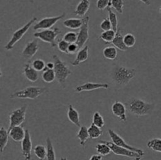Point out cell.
<instances>
[{
  "mask_svg": "<svg viewBox=\"0 0 161 160\" xmlns=\"http://www.w3.org/2000/svg\"><path fill=\"white\" fill-rule=\"evenodd\" d=\"M136 74V70L134 68L115 65L112 71V79L115 84L119 86H125L130 83Z\"/></svg>",
  "mask_w": 161,
  "mask_h": 160,
  "instance_id": "obj_1",
  "label": "cell"
},
{
  "mask_svg": "<svg viewBox=\"0 0 161 160\" xmlns=\"http://www.w3.org/2000/svg\"><path fill=\"white\" fill-rule=\"evenodd\" d=\"M127 110L135 116L150 115L155 108L153 103H148L142 99L131 98L126 104Z\"/></svg>",
  "mask_w": 161,
  "mask_h": 160,
  "instance_id": "obj_2",
  "label": "cell"
},
{
  "mask_svg": "<svg viewBox=\"0 0 161 160\" xmlns=\"http://www.w3.org/2000/svg\"><path fill=\"white\" fill-rule=\"evenodd\" d=\"M53 60L54 62V72L56 74V78L58 79L59 84L63 88H65L66 80L72 75V71L66 65L65 63L61 61V58L58 55H53Z\"/></svg>",
  "mask_w": 161,
  "mask_h": 160,
  "instance_id": "obj_3",
  "label": "cell"
},
{
  "mask_svg": "<svg viewBox=\"0 0 161 160\" xmlns=\"http://www.w3.org/2000/svg\"><path fill=\"white\" fill-rule=\"evenodd\" d=\"M47 88L40 87V86H28L22 90L17 91L10 95V98H20V99H34L37 98L46 92Z\"/></svg>",
  "mask_w": 161,
  "mask_h": 160,
  "instance_id": "obj_4",
  "label": "cell"
},
{
  "mask_svg": "<svg viewBox=\"0 0 161 160\" xmlns=\"http://www.w3.org/2000/svg\"><path fill=\"white\" fill-rule=\"evenodd\" d=\"M38 20L37 17H33L28 23L25 24L24 26H22L21 28H20L19 29H17V31H14L12 35V37L9 39V42L6 43V46H5V49L6 50H11L13 48H14V45H15L17 42H18L20 39L23 38V36L28 32V31L29 30V28H31V25L35 23V22Z\"/></svg>",
  "mask_w": 161,
  "mask_h": 160,
  "instance_id": "obj_5",
  "label": "cell"
},
{
  "mask_svg": "<svg viewBox=\"0 0 161 160\" xmlns=\"http://www.w3.org/2000/svg\"><path fill=\"white\" fill-rule=\"evenodd\" d=\"M61 33V31L58 28H50V29L42 30L41 31H37L34 33V37L41 39L43 42L50 43L52 47L58 45L56 42V39Z\"/></svg>",
  "mask_w": 161,
  "mask_h": 160,
  "instance_id": "obj_6",
  "label": "cell"
},
{
  "mask_svg": "<svg viewBox=\"0 0 161 160\" xmlns=\"http://www.w3.org/2000/svg\"><path fill=\"white\" fill-rule=\"evenodd\" d=\"M27 105H23L20 108L14 110L9 114V127L8 130L17 125H20L25 120Z\"/></svg>",
  "mask_w": 161,
  "mask_h": 160,
  "instance_id": "obj_7",
  "label": "cell"
},
{
  "mask_svg": "<svg viewBox=\"0 0 161 160\" xmlns=\"http://www.w3.org/2000/svg\"><path fill=\"white\" fill-rule=\"evenodd\" d=\"M108 134H109L110 138H111L112 141H113V142L114 143V144H117V145L119 146H121V147H125V148L127 149H129V150L130 151H133V152H137V153L140 154L142 157L146 155V153H145V152L142 150V149L138 148V147H134V146H131L130 145V144H127L126 141H124V140L123 139V138L121 137L118 133H116V132L113 131L112 129H109V130H108Z\"/></svg>",
  "mask_w": 161,
  "mask_h": 160,
  "instance_id": "obj_8",
  "label": "cell"
},
{
  "mask_svg": "<svg viewBox=\"0 0 161 160\" xmlns=\"http://www.w3.org/2000/svg\"><path fill=\"white\" fill-rule=\"evenodd\" d=\"M100 142H103L105 144H108V146L111 148L112 152L115 154V155H121V156H126L129 157V158H138V157H142L140 154L137 153V152H133V151H130L129 149L125 148V147H123L121 146L117 145V144H114V143L112 141H100Z\"/></svg>",
  "mask_w": 161,
  "mask_h": 160,
  "instance_id": "obj_9",
  "label": "cell"
},
{
  "mask_svg": "<svg viewBox=\"0 0 161 160\" xmlns=\"http://www.w3.org/2000/svg\"><path fill=\"white\" fill-rule=\"evenodd\" d=\"M65 17V13L63 14H61L57 17H44V18L41 19L40 20L37 22L36 24L33 26V29L34 30H46L50 29L52 27L54 26L55 24L61 20Z\"/></svg>",
  "mask_w": 161,
  "mask_h": 160,
  "instance_id": "obj_10",
  "label": "cell"
},
{
  "mask_svg": "<svg viewBox=\"0 0 161 160\" xmlns=\"http://www.w3.org/2000/svg\"><path fill=\"white\" fill-rule=\"evenodd\" d=\"M89 16L83 17V25L80 28L76 41L77 45L80 48H83L89 39Z\"/></svg>",
  "mask_w": 161,
  "mask_h": 160,
  "instance_id": "obj_11",
  "label": "cell"
},
{
  "mask_svg": "<svg viewBox=\"0 0 161 160\" xmlns=\"http://www.w3.org/2000/svg\"><path fill=\"white\" fill-rule=\"evenodd\" d=\"M31 149H32V142H31V135L29 130H25V136L21 141V154L25 158V160L31 159Z\"/></svg>",
  "mask_w": 161,
  "mask_h": 160,
  "instance_id": "obj_12",
  "label": "cell"
},
{
  "mask_svg": "<svg viewBox=\"0 0 161 160\" xmlns=\"http://www.w3.org/2000/svg\"><path fill=\"white\" fill-rule=\"evenodd\" d=\"M109 88V86L107 83H86L77 86L75 88V93H81L84 91H92L94 89H107Z\"/></svg>",
  "mask_w": 161,
  "mask_h": 160,
  "instance_id": "obj_13",
  "label": "cell"
},
{
  "mask_svg": "<svg viewBox=\"0 0 161 160\" xmlns=\"http://www.w3.org/2000/svg\"><path fill=\"white\" fill-rule=\"evenodd\" d=\"M126 111H127V107L121 101L116 100L112 105V112L113 113L115 116L119 118L122 122H126L127 121V115H126Z\"/></svg>",
  "mask_w": 161,
  "mask_h": 160,
  "instance_id": "obj_14",
  "label": "cell"
},
{
  "mask_svg": "<svg viewBox=\"0 0 161 160\" xmlns=\"http://www.w3.org/2000/svg\"><path fill=\"white\" fill-rule=\"evenodd\" d=\"M39 48V42H38L37 39H34V40L28 42L22 51V56L26 59H31L37 53Z\"/></svg>",
  "mask_w": 161,
  "mask_h": 160,
  "instance_id": "obj_15",
  "label": "cell"
},
{
  "mask_svg": "<svg viewBox=\"0 0 161 160\" xmlns=\"http://www.w3.org/2000/svg\"><path fill=\"white\" fill-rule=\"evenodd\" d=\"M8 132H9V137L16 142L22 141L25 136V130L20 125L13 127L8 130Z\"/></svg>",
  "mask_w": 161,
  "mask_h": 160,
  "instance_id": "obj_16",
  "label": "cell"
},
{
  "mask_svg": "<svg viewBox=\"0 0 161 160\" xmlns=\"http://www.w3.org/2000/svg\"><path fill=\"white\" fill-rule=\"evenodd\" d=\"M23 73L27 79L31 83H36L39 79V72L36 71L30 64H25Z\"/></svg>",
  "mask_w": 161,
  "mask_h": 160,
  "instance_id": "obj_17",
  "label": "cell"
},
{
  "mask_svg": "<svg viewBox=\"0 0 161 160\" xmlns=\"http://www.w3.org/2000/svg\"><path fill=\"white\" fill-rule=\"evenodd\" d=\"M90 5H91L90 0H80L77 3L76 7H75L74 13L78 17H84L85 14L89 10Z\"/></svg>",
  "mask_w": 161,
  "mask_h": 160,
  "instance_id": "obj_18",
  "label": "cell"
},
{
  "mask_svg": "<svg viewBox=\"0 0 161 160\" xmlns=\"http://www.w3.org/2000/svg\"><path fill=\"white\" fill-rule=\"evenodd\" d=\"M88 50H89V46L88 45H84L82 49H80L77 53V56L75 57V61L72 62V66H78L80 63L84 62L88 59Z\"/></svg>",
  "mask_w": 161,
  "mask_h": 160,
  "instance_id": "obj_19",
  "label": "cell"
},
{
  "mask_svg": "<svg viewBox=\"0 0 161 160\" xmlns=\"http://www.w3.org/2000/svg\"><path fill=\"white\" fill-rule=\"evenodd\" d=\"M68 119H69L71 122L75 124L76 126L80 127V114H79L78 111L72 104H69L68 107Z\"/></svg>",
  "mask_w": 161,
  "mask_h": 160,
  "instance_id": "obj_20",
  "label": "cell"
},
{
  "mask_svg": "<svg viewBox=\"0 0 161 160\" xmlns=\"http://www.w3.org/2000/svg\"><path fill=\"white\" fill-rule=\"evenodd\" d=\"M110 44L113 45L116 48L119 49V50H122V51H126L127 50V47L126 46L125 43H124V36L121 33L120 28H118L117 31H116V37Z\"/></svg>",
  "mask_w": 161,
  "mask_h": 160,
  "instance_id": "obj_21",
  "label": "cell"
},
{
  "mask_svg": "<svg viewBox=\"0 0 161 160\" xmlns=\"http://www.w3.org/2000/svg\"><path fill=\"white\" fill-rule=\"evenodd\" d=\"M76 136L78 137V139L80 140V145L84 147L85 144H86V142L90 138L87 127H86V125H81V126L80 127V130H79L78 133H77Z\"/></svg>",
  "mask_w": 161,
  "mask_h": 160,
  "instance_id": "obj_22",
  "label": "cell"
},
{
  "mask_svg": "<svg viewBox=\"0 0 161 160\" xmlns=\"http://www.w3.org/2000/svg\"><path fill=\"white\" fill-rule=\"evenodd\" d=\"M64 27L71 29H79L83 25V18H69L63 21Z\"/></svg>",
  "mask_w": 161,
  "mask_h": 160,
  "instance_id": "obj_23",
  "label": "cell"
},
{
  "mask_svg": "<svg viewBox=\"0 0 161 160\" xmlns=\"http://www.w3.org/2000/svg\"><path fill=\"white\" fill-rule=\"evenodd\" d=\"M9 132L3 126L0 129V152L3 153L4 152L5 147H6L9 139Z\"/></svg>",
  "mask_w": 161,
  "mask_h": 160,
  "instance_id": "obj_24",
  "label": "cell"
},
{
  "mask_svg": "<svg viewBox=\"0 0 161 160\" xmlns=\"http://www.w3.org/2000/svg\"><path fill=\"white\" fill-rule=\"evenodd\" d=\"M42 79L47 83H51L56 79V74L54 69H47L43 70L42 73Z\"/></svg>",
  "mask_w": 161,
  "mask_h": 160,
  "instance_id": "obj_25",
  "label": "cell"
},
{
  "mask_svg": "<svg viewBox=\"0 0 161 160\" xmlns=\"http://www.w3.org/2000/svg\"><path fill=\"white\" fill-rule=\"evenodd\" d=\"M117 50L115 46H106L103 50L104 57L108 60H115L117 57Z\"/></svg>",
  "mask_w": 161,
  "mask_h": 160,
  "instance_id": "obj_26",
  "label": "cell"
},
{
  "mask_svg": "<svg viewBox=\"0 0 161 160\" xmlns=\"http://www.w3.org/2000/svg\"><path fill=\"white\" fill-rule=\"evenodd\" d=\"M95 149L97 153L99 155H102V156H106V155H109L112 152L111 148H110V147L108 144H105L103 142H100V141H99L98 144H96Z\"/></svg>",
  "mask_w": 161,
  "mask_h": 160,
  "instance_id": "obj_27",
  "label": "cell"
},
{
  "mask_svg": "<svg viewBox=\"0 0 161 160\" xmlns=\"http://www.w3.org/2000/svg\"><path fill=\"white\" fill-rule=\"evenodd\" d=\"M116 31H115L113 29L108 30V31H105L100 35L99 36V39H102L104 42H105L106 43L110 44L113 41V39L116 37Z\"/></svg>",
  "mask_w": 161,
  "mask_h": 160,
  "instance_id": "obj_28",
  "label": "cell"
},
{
  "mask_svg": "<svg viewBox=\"0 0 161 160\" xmlns=\"http://www.w3.org/2000/svg\"><path fill=\"white\" fill-rule=\"evenodd\" d=\"M34 153L39 160H44L47 158V148L42 144H38L34 147Z\"/></svg>",
  "mask_w": 161,
  "mask_h": 160,
  "instance_id": "obj_29",
  "label": "cell"
},
{
  "mask_svg": "<svg viewBox=\"0 0 161 160\" xmlns=\"http://www.w3.org/2000/svg\"><path fill=\"white\" fill-rule=\"evenodd\" d=\"M88 132H89L91 139H97L99 136H102V133H103V130H102V128L97 126L94 123L91 124V126L88 128Z\"/></svg>",
  "mask_w": 161,
  "mask_h": 160,
  "instance_id": "obj_30",
  "label": "cell"
},
{
  "mask_svg": "<svg viewBox=\"0 0 161 160\" xmlns=\"http://www.w3.org/2000/svg\"><path fill=\"white\" fill-rule=\"evenodd\" d=\"M148 148L156 152H161V138H153L147 143Z\"/></svg>",
  "mask_w": 161,
  "mask_h": 160,
  "instance_id": "obj_31",
  "label": "cell"
},
{
  "mask_svg": "<svg viewBox=\"0 0 161 160\" xmlns=\"http://www.w3.org/2000/svg\"><path fill=\"white\" fill-rule=\"evenodd\" d=\"M47 160H56V153H55L54 148H53L52 141L50 137L47 138Z\"/></svg>",
  "mask_w": 161,
  "mask_h": 160,
  "instance_id": "obj_32",
  "label": "cell"
},
{
  "mask_svg": "<svg viewBox=\"0 0 161 160\" xmlns=\"http://www.w3.org/2000/svg\"><path fill=\"white\" fill-rule=\"evenodd\" d=\"M107 10L108 13V19H109L110 22L112 24V26H113V29L115 31H117L118 30V18L116 14L112 10L111 7H107Z\"/></svg>",
  "mask_w": 161,
  "mask_h": 160,
  "instance_id": "obj_33",
  "label": "cell"
},
{
  "mask_svg": "<svg viewBox=\"0 0 161 160\" xmlns=\"http://www.w3.org/2000/svg\"><path fill=\"white\" fill-rule=\"evenodd\" d=\"M92 123H94V125L100 127V128H102L105 125V120H104L102 115L98 111H95L94 113V115H93Z\"/></svg>",
  "mask_w": 161,
  "mask_h": 160,
  "instance_id": "obj_34",
  "label": "cell"
},
{
  "mask_svg": "<svg viewBox=\"0 0 161 160\" xmlns=\"http://www.w3.org/2000/svg\"><path fill=\"white\" fill-rule=\"evenodd\" d=\"M124 41L126 46H127V48H130V47H133L134 45H135L136 39H135L134 35L128 33V34H126L124 36Z\"/></svg>",
  "mask_w": 161,
  "mask_h": 160,
  "instance_id": "obj_35",
  "label": "cell"
},
{
  "mask_svg": "<svg viewBox=\"0 0 161 160\" xmlns=\"http://www.w3.org/2000/svg\"><path fill=\"white\" fill-rule=\"evenodd\" d=\"M77 38H78V34L74 31H68L64 34L63 39H64L69 43H74V42H76Z\"/></svg>",
  "mask_w": 161,
  "mask_h": 160,
  "instance_id": "obj_36",
  "label": "cell"
},
{
  "mask_svg": "<svg viewBox=\"0 0 161 160\" xmlns=\"http://www.w3.org/2000/svg\"><path fill=\"white\" fill-rule=\"evenodd\" d=\"M112 7L114 8L119 13H123L124 12V3L123 0H110Z\"/></svg>",
  "mask_w": 161,
  "mask_h": 160,
  "instance_id": "obj_37",
  "label": "cell"
},
{
  "mask_svg": "<svg viewBox=\"0 0 161 160\" xmlns=\"http://www.w3.org/2000/svg\"><path fill=\"white\" fill-rule=\"evenodd\" d=\"M46 63L42 59H36L35 61H33L31 66L36 69L38 72H41V71H43L46 67Z\"/></svg>",
  "mask_w": 161,
  "mask_h": 160,
  "instance_id": "obj_38",
  "label": "cell"
},
{
  "mask_svg": "<svg viewBox=\"0 0 161 160\" xmlns=\"http://www.w3.org/2000/svg\"><path fill=\"white\" fill-rule=\"evenodd\" d=\"M69 44L68 42H66L64 39H61L58 42V48L62 53H66V54H69Z\"/></svg>",
  "mask_w": 161,
  "mask_h": 160,
  "instance_id": "obj_39",
  "label": "cell"
},
{
  "mask_svg": "<svg viewBox=\"0 0 161 160\" xmlns=\"http://www.w3.org/2000/svg\"><path fill=\"white\" fill-rule=\"evenodd\" d=\"M100 28L103 31L113 29V26H112V24H111V22H110L109 19L108 18L104 19V20H102V23H101Z\"/></svg>",
  "mask_w": 161,
  "mask_h": 160,
  "instance_id": "obj_40",
  "label": "cell"
},
{
  "mask_svg": "<svg viewBox=\"0 0 161 160\" xmlns=\"http://www.w3.org/2000/svg\"><path fill=\"white\" fill-rule=\"evenodd\" d=\"M110 0H97V8L99 10H104L109 5Z\"/></svg>",
  "mask_w": 161,
  "mask_h": 160,
  "instance_id": "obj_41",
  "label": "cell"
},
{
  "mask_svg": "<svg viewBox=\"0 0 161 160\" xmlns=\"http://www.w3.org/2000/svg\"><path fill=\"white\" fill-rule=\"evenodd\" d=\"M79 49L80 48L79 47V45H77L76 42L70 43L69 46V53H70V54H74V53H75L77 51H78Z\"/></svg>",
  "mask_w": 161,
  "mask_h": 160,
  "instance_id": "obj_42",
  "label": "cell"
},
{
  "mask_svg": "<svg viewBox=\"0 0 161 160\" xmlns=\"http://www.w3.org/2000/svg\"><path fill=\"white\" fill-rule=\"evenodd\" d=\"M102 155H93L90 158L89 160H102Z\"/></svg>",
  "mask_w": 161,
  "mask_h": 160,
  "instance_id": "obj_43",
  "label": "cell"
},
{
  "mask_svg": "<svg viewBox=\"0 0 161 160\" xmlns=\"http://www.w3.org/2000/svg\"><path fill=\"white\" fill-rule=\"evenodd\" d=\"M54 62H48L46 64V67L47 69H54Z\"/></svg>",
  "mask_w": 161,
  "mask_h": 160,
  "instance_id": "obj_44",
  "label": "cell"
},
{
  "mask_svg": "<svg viewBox=\"0 0 161 160\" xmlns=\"http://www.w3.org/2000/svg\"><path fill=\"white\" fill-rule=\"evenodd\" d=\"M80 0H67L68 3L71 5V6H74L75 3H77L78 2H80Z\"/></svg>",
  "mask_w": 161,
  "mask_h": 160,
  "instance_id": "obj_45",
  "label": "cell"
},
{
  "mask_svg": "<svg viewBox=\"0 0 161 160\" xmlns=\"http://www.w3.org/2000/svg\"><path fill=\"white\" fill-rule=\"evenodd\" d=\"M140 1H141V2H142V3H144V4L147 5V6H149V5L151 4V3H150V0H140Z\"/></svg>",
  "mask_w": 161,
  "mask_h": 160,
  "instance_id": "obj_46",
  "label": "cell"
},
{
  "mask_svg": "<svg viewBox=\"0 0 161 160\" xmlns=\"http://www.w3.org/2000/svg\"><path fill=\"white\" fill-rule=\"evenodd\" d=\"M60 160H68V158H66V157H61V158H60Z\"/></svg>",
  "mask_w": 161,
  "mask_h": 160,
  "instance_id": "obj_47",
  "label": "cell"
},
{
  "mask_svg": "<svg viewBox=\"0 0 161 160\" xmlns=\"http://www.w3.org/2000/svg\"><path fill=\"white\" fill-rule=\"evenodd\" d=\"M142 157H138V158H135L133 160H141Z\"/></svg>",
  "mask_w": 161,
  "mask_h": 160,
  "instance_id": "obj_48",
  "label": "cell"
},
{
  "mask_svg": "<svg viewBox=\"0 0 161 160\" xmlns=\"http://www.w3.org/2000/svg\"><path fill=\"white\" fill-rule=\"evenodd\" d=\"M29 2L31 3H34V2H35V0H29Z\"/></svg>",
  "mask_w": 161,
  "mask_h": 160,
  "instance_id": "obj_49",
  "label": "cell"
},
{
  "mask_svg": "<svg viewBox=\"0 0 161 160\" xmlns=\"http://www.w3.org/2000/svg\"><path fill=\"white\" fill-rule=\"evenodd\" d=\"M160 13L161 14V6L160 7Z\"/></svg>",
  "mask_w": 161,
  "mask_h": 160,
  "instance_id": "obj_50",
  "label": "cell"
}]
</instances>
